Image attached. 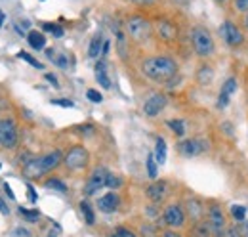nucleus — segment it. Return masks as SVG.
I'll return each instance as SVG.
<instances>
[{"label":"nucleus","mask_w":248,"mask_h":237,"mask_svg":"<svg viewBox=\"0 0 248 237\" xmlns=\"http://www.w3.org/2000/svg\"><path fill=\"white\" fill-rule=\"evenodd\" d=\"M141 71L145 77L153 79L156 83H164V81H170L178 73V65L172 58L153 56V58H147L141 63Z\"/></svg>","instance_id":"obj_1"},{"label":"nucleus","mask_w":248,"mask_h":237,"mask_svg":"<svg viewBox=\"0 0 248 237\" xmlns=\"http://www.w3.org/2000/svg\"><path fill=\"white\" fill-rule=\"evenodd\" d=\"M62 151H52V153H48V155H44V157H40V159H34L31 163H25V172L29 174V176H40V174H44V172H50V170H54L60 163H62Z\"/></svg>","instance_id":"obj_2"},{"label":"nucleus","mask_w":248,"mask_h":237,"mask_svg":"<svg viewBox=\"0 0 248 237\" xmlns=\"http://www.w3.org/2000/svg\"><path fill=\"white\" fill-rule=\"evenodd\" d=\"M191 42H193V48L195 52L201 56V58H208L214 54V40L210 36V33L202 27H195L191 31Z\"/></svg>","instance_id":"obj_3"},{"label":"nucleus","mask_w":248,"mask_h":237,"mask_svg":"<svg viewBox=\"0 0 248 237\" xmlns=\"http://www.w3.org/2000/svg\"><path fill=\"white\" fill-rule=\"evenodd\" d=\"M126 31L136 42H143L151 36V23L140 16H132L126 21Z\"/></svg>","instance_id":"obj_4"},{"label":"nucleus","mask_w":248,"mask_h":237,"mask_svg":"<svg viewBox=\"0 0 248 237\" xmlns=\"http://www.w3.org/2000/svg\"><path fill=\"white\" fill-rule=\"evenodd\" d=\"M17 144V128L12 118H0V146L2 148H16Z\"/></svg>","instance_id":"obj_5"},{"label":"nucleus","mask_w":248,"mask_h":237,"mask_svg":"<svg viewBox=\"0 0 248 237\" xmlns=\"http://www.w3.org/2000/svg\"><path fill=\"white\" fill-rule=\"evenodd\" d=\"M63 163H65L67 169H71V170H80V169H84L86 163H88V151L84 148H80V146H77V148H73L65 155Z\"/></svg>","instance_id":"obj_6"},{"label":"nucleus","mask_w":248,"mask_h":237,"mask_svg":"<svg viewBox=\"0 0 248 237\" xmlns=\"http://www.w3.org/2000/svg\"><path fill=\"white\" fill-rule=\"evenodd\" d=\"M219 34L223 36V40L229 46H239V44L245 42V34L239 31V27L233 21H223L221 27H219Z\"/></svg>","instance_id":"obj_7"},{"label":"nucleus","mask_w":248,"mask_h":237,"mask_svg":"<svg viewBox=\"0 0 248 237\" xmlns=\"http://www.w3.org/2000/svg\"><path fill=\"white\" fill-rule=\"evenodd\" d=\"M208 224H210V230H212V236L214 237H223L227 232H225V216H223V210L219 207L210 208L208 212Z\"/></svg>","instance_id":"obj_8"},{"label":"nucleus","mask_w":248,"mask_h":237,"mask_svg":"<svg viewBox=\"0 0 248 237\" xmlns=\"http://www.w3.org/2000/svg\"><path fill=\"white\" fill-rule=\"evenodd\" d=\"M107 176H109V172L105 169H95L92 172V176L88 178V184L84 187V193L86 195H95L103 186H107Z\"/></svg>","instance_id":"obj_9"},{"label":"nucleus","mask_w":248,"mask_h":237,"mask_svg":"<svg viewBox=\"0 0 248 237\" xmlns=\"http://www.w3.org/2000/svg\"><path fill=\"white\" fill-rule=\"evenodd\" d=\"M164 222H166V226H170V228H180V226H184V222H186V212H184V208L178 207V205H170V207L164 210Z\"/></svg>","instance_id":"obj_10"},{"label":"nucleus","mask_w":248,"mask_h":237,"mask_svg":"<svg viewBox=\"0 0 248 237\" xmlns=\"http://www.w3.org/2000/svg\"><path fill=\"white\" fill-rule=\"evenodd\" d=\"M166 107V98L162 94H153L145 103H143V111L147 117H156L162 109Z\"/></svg>","instance_id":"obj_11"},{"label":"nucleus","mask_w":248,"mask_h":237,"mask_svg":"<svg viewBox=\"0 0 248 237\" xmlns=\"http://www.w3.org/2000/svg\"><path fill=\"white\" fill-rule=\"evenodd\" d=\"M206 148H208V146H206L204 142H201V140H184V142L178 144V151H180L184 157H195V155L202 153Z\"/></svg>","instance_id":"obj_12"},{"label":"nucleus","mask_w":248,"mask_h":237,"mask_svg":"<svg viewBox=\"0 0 248 237\" xmlns=\"http://www.w3.org/2000/svg\"><path fill=\"white\" fill-rule=\"evenodd\" d=\"M119 207V195L117 193H107L103 197H99L97 201V208L103 210V212H113Z\"/></svg>","instance_id":"obj_13"},{"label":"nucleus","mask_w":248,"mask_h":237,"mask_svg":"<svg viewBox=\"0 0 248 237\" xmlns=\"http://www.w3.org/2000/svg\"><path fill=\"white\" fill-rule=\"evenodd\" d=\"M147 197L153 201V203H160L164 197H166V184L164 182H155L147 187Z\"/></svg>","instance_id":"obj_14"},{"label":"nucleus","mask_w":248,"mask_h":237,"mask_svg":"<svg viewBox=\"0 0 248 237\" xmlns=\"http://www.w3.org/2000/svg\"><path fill=\"white\" fill-rule=\"evenodd\" d=\"M156 29H158V34H160L164 40H168V42H172V40L176 38V34H178L176 25L170 23V21H158V23H156Z\"/></svg>","instance_id":"obj_15"},{"label":"nucleus","mask_w":248,"mask_h":237,"mask_svg":"<svg viewBox=\"0 0 248 237\" xmlns=\"http://www.w3.org/2000/svg\"><path fill=\"white\" fill-rule=\"evenodd\" d=\"M95 81H97L105 90L111 88V79H109V75H107V65H105V61H99V63L95 65Z\"/></svg>","instance_id":"obj_16"},{"label":"nucleus","mask_w":248,"mask_h":237,"mask_svg":"<svg viewBox=\"0 0 248 237\" xmlns=\"http://www.w3.org/2000/svg\"><path fill=\"white\" fill-rule=\"evenodd\" d=\"M103 44H105V40H103L101 33L93 34V38L90 40V48H88V58L95 59L97 56H101V52H103Z\"/></svg>","instance_id":"obj_17"},{"label":"nucleus","mask_w":248,"mask_h":237,"mask_svg":"<svg viewBox=\"0 0 248 237\" xmlns=\"http://www.w3.org/2000/svg\"><path fill=\"white\" fill-rule=\"evenodd\" d=\"M27 40H29L31 48H34V50H42V48L46 46V36H44L40 31H31V33L27 34Z\"/></svg>","instance_id":"obj_18"},{"label":"nucleus","mask_w":248,"mask_h":237,"mask_svg":"<svg viewBox=\"0 0 248 237\" xmlns=\"http://www.w3.org/2000/svg\"><path fill=\"white\" fill-rule=\"evenodd\" d=\"M212 236V230H210V224L208 222H197L193 232H191V237H210Z\"/></svg>","instance_id":"obj_19"},{"label":"nucleus","mask_w":248,"mask_h":237,"mask_svg":"<svg viewBox=\"0 0 248 237\" xmlns=\"http://www.w3.org/2000/svg\"><path fill=\"white\" fill-rule=\"evenodd\" d=\"M155 159L158 165H164V163H166V142H164L162 138H156Z\"/></svg>","instance_id":"obj_20"},{"label":"nucleus","mask_w":248,"mask_h":237,"mask_svg":"<svg viewBox=\"0 0 248 237\" xmlns=\"http://www.w3.org/2000/svg\"><path fill=\"white\" fill-rule=\"evenodd\" d=\"M187 208H189V216H191V218H195V220H199V218L202 216V212H204V208L201 207V203H199V201H195V199L187 201Z\"/></svg>","instance_id":"obj_21"},{"label":"nucleus","mask_w":248,"mask_h":237,"mask_svg":"<svg viewBox=\"0 0 248 237\" xmlns=\"http://www.w3.org/2000/svg\"><path fill=\"white\" fill-rule=\"evenodd\" d=\"M46 187H48V189H56V191H60V193H65V191H67V186L63 184L62 180H58V178L46 180Z\"/></svg>","instance_id":"obj_22"},{"label":"nucleus","mask_w":248,"mask_h":237,"mask_svg":"<svg viewBox=\"0 0 248 237\" xmlns=\"http://www.w3.org/2000/svg\"><path fill=\"white\" fill-rule=\"evenodd\" d=\"M80 210H82V214H84V220H86V224H88V226H92L93 220H95V218H93L92 207H90L86 201H82V203H80Z\"/></svg>","instance_id":"obj_23"},{"label":"nucleus","mask_w":248,"mask_h":237,"mask_svg":"<svg viewBox=\"0 0 248 237\" xmlns=\"http://www.w3.org/2000/svg\"><path fill=\"white\" fill-rule=\"evenodd\" d=\"M168 126L174 130L176 136H184V134H186V124H184V120H168Z\"/></svg>","instance_id":"obj_24"},{"label":"nucleus","mask_w":248,"mask_h":237,"mask_svg":"<svg viewBox=\"0 0 248 237\" xmlns=\"http://www.w3.org/2000/svg\"><path fill=\"white\" fill-rule=\"evenodd\" d=\"M117 46H119L121 58H126V36L123 31H117Z\"/></svg>","instance_id":"obj_25"},{"label":"nucleus","mask_w":248,"mask_h":237,"mask_svg":"<svg viewBox=\"0 0 248 237\" xmlns=\"http://www.w3.org/2000/svg\"><path fill=\"white\" fill-rule=\"evenodd\" d=\"M17 56H19V59H25L27 63H31L32 67H36V69H44V65H42V63H40L38 59H34V58H32L31 54H27V52H19Z\"/></svg>","instance_id":"obj_26"},{"label":"nucleus","mask_w":248,"mask_h":237,"mask_svg":"<svg viewBox=\"0 0 248 237\" xmlns=\"http://www.w3.org/2000/svg\"><path fill=\"white\" fill-rule=\"evenodd\" d=\"M147 172H149V178H156V159L155 155H149L147 157Z\"/></svg>","instance_id":"obj_27"},{"label":"nucleus","mask_w":248,"mask_h":237,"mask_svg":"<svg viewBox=\"0 0 248 237\" xmlns=\"http://www.w3.org/2000/svg\"><path fill=\"white\" fill-rule=\"evenodd\" d=\"M235 88H237V81H235V79H227L225 85H223V88H221V94L231 96V94L235 92Z\"/></svg>","instance_id":"obj_28"},{"label":"nucleus","mask_w":248,"mask_h":237,"mask_svg":"<svg viewBox=\"0 0 248 237\" xmlns=\"http://www.w3.org/2000/svg\"><path fill=\"white\" fill-rule=\"evenodd\" d=\"M231 214L235 216V220H245L247 208L243 207V205H233V207H231Z\"/></svg>","instance_id":"obj_29"},{"label":"nucleus","mask_w":248,"mask_h":237,"mask_svg":"<svg viewBox=\"0 0 248 237\" xmlns=\"http://www.w3.org/2000/svg\"><path fill=\"white\" fill-rule=\"evenodd\" d=\"M52 61H54L58 67H62V69H67V67H69V59H67L65 54H54Z\"/></svg>","instance_id":"obj_30"},{"label":"nucleus","mask_w":248,"mask_h":237,"mask_svg":"<svg viewBox=\"0 0 248 237\" xmlns=\"http://www.w3.org/2000/svg\"><path fill=\"white\" fill-rule=\"evenodd\" d=\"M29 29H31V23H29L27 19H25V21H17V23H16V31H17L19 34H29V33H31Z\"/></svg>","instance_id":"obj_31"},{"label":"nucleus","mask_w":248,"mask_h":237,"mask_svg":"<svg viewBox=\"0 0 248 237\" xmlns=\"http://www.w3.org/2000/svg\"><path fill=\"white\" fill-rule=\"evenodd\" d=\"M86 98H88L92 103H101V102H103V96H101L97 90H88V92H86Z\"/></svg>","instance_id":"obj_32"},{"label":"nucleus","mask_w":248,"mask_h":237,"mask_svg":"<svg viewBox=\"0 0 248 237\" xmlns=\"http://www.w3.org/2000/svg\"><path fill=\"white\" fill-rule=\"evenodd\" d=\"M201 71H202V73H201V83L212 81V69H210V67H202Z\"/></svg>","instance_id":"obj_33"},{"label":"nucleus","mask_w":248,"mask_h":237,"mask_svg":"<svg viewBox=\"0 0 248 237\" xmlns=\"http://www.w3.org/2000/svg\"><path fill=\"white\" fill-rule=\"evenodd\" d=\"M19 214H23V216H25V218H27V220H38V212H36V210H27V208H19Z\"/></svg>","instance_id":"obj_34"},{"label":"nucleus","mask_w":248,"mask_h":237,"mask_svg":"<svg viewBox=\"0 0 248 237\" xmlns=\"http://www.w3.org/2000/svg\"><path fill=\"white\" fill-rule=\"evenodd\" d=\"M235 8H237V12L248 14V0H235Z\"/></svg>","instance_id":"obj_35"},{"label":"nucleus","mask_w":248,"mask_h":237,"mask_svg":"<svg viewBox=\"0 0 248 237\" xmlns=\"http://www.w3.org/2000/svg\"><path fill=\"white\" fill-rule=\"evenodd\" d=\"M123 182H121V178H117V176H113V174H109L107 176V186L109 187H119Z\"/></svg>","instance_id":"obj_36"},{"label":"nucleus","mask_w":248,"mask_h":237,"mask_svg":"<svg viewBox=\"0 0 248 237\" xmlns=\"http://www.w3.org/2000/svg\"><path fill=\"white\" fill-rule=\"evenodd\" d=\"M54 105H60V107H75V103L71 100H52Z\"/></svg>","instance_id":"obj_37"},{"label":"nucleus","mask_w":248,"mask_h":237,"mask_svg":"<svg viewBox=\"0 0 248 237\" xmlns=\"http://www.w3.org/2000/svg\"><path fill=\"white\" fill-rule=\"evenodd\" d=\"M229 105V96H225V94H219V100H217V107L219 109H223V107H227Z\"/></svg>","instance_id":"obj_38"},{"label":"nucleus","mask_w":248,"mask_h":237,"mask_svg":"<svg viewBox=\"0 0 248 237\" xmlns=\"http://www.w3.org/2000/svg\"><path fill=\"white\" fill-rule=\"evenodd\" d=\"M115 234H117L119 237H138L134 232H130V230H126V228H119Z\"/></svg>","instance_id":"obj_39"},{"label":"nucleus","mask_w":248,"mask_h":237,"mask_svg":"<svg viewBox=\"0 0 248 237\" xmlns=\"http://www.w3.org/2000/svg\"><path fill=\"white\" fill-rule=\"evenodd\" d=\"M225 237H243V236H241V230L239 228H229Z\"/></svg>","instance_id":"obj_40"},{"label":"nucleus","mask_w":248,"mask_h":237,"mask_svg":"<svg viewBox=\"0 0 248 237\" xmlns=\"http://www.w3.org/2000/svg\"><path fill=\"white\" fill-rule=\"evenodd\" d=\"M27 191H29V201L36 203V193H34V187H32L31 184H27Z\"/></svg>","instance_id":"obj_41"},{"label":"nucleus","mask_w":248,"mask_h":237,"mask_svg":"<svg viewBox=\"0 0 248 237\" xmlns=\"http://www.w3.org/2000/svg\"><path fill=\"white\" fill-rule=\"evenodd\" d=\"M221 128L225 130V134H227V136H233V126H231L229 122H223V124H221Z\"/></svg>","instance_id":"obj_42"},{"label":"nucleus","mask_w":248,"mask_h":237,"mask_svg":"<svg viewBox=\"0 0 248 237\" xmlns=\"http://www.w3.org/2000/svg\"><path fill=\"white\" fill-rule=\"evenodd\" d=\"M239 230H241V236H243V237H248V222H243Z\"/></svg>","instance_id":"obj_43"},{"label":"nucleus","mask_w":248,"mask_h":237,"mask_svg":"<svg viewBox=\"0 0 248 237\" xmlns=\"http://www.w3.org/2000/svg\"><path fill=\"white\" fill-rule=\"evenodd\" d=\"M4 191L8 193V197H10V199H16V195L12 193V187H10V184H6V182H4Z\"/></svg>","instance_id":"obj_44"},{"label":"nucleus","mask_w":248,"mask_h":237,"mask_svg":"<svg viewBox=\"0 0 248 237\" xmlns=\"http://www.w3.org/2000/svg\"><path fill=\"white\" fill-rule=\"evenodd\" d=\"M46 79H48V81H50V83H52V85H54V86H56V88H58V86H60V83H58V79H56V77H54V75H50V73H48V75H46Z\"/></svg>","instance_id":"obj_45"},{"label":"nucleus","mask_w":248,"mask_h":237,"mask_svg":"<svg viewBox=\"0 0 248 237\" xmlns=\"http://www.w3.org/2000/svg\"><path fill=\"white\" fill-rule=\"evenodd\" d=\"M0 212H2V214H8V212H10V210H8V205H6L2 199H0Z\"/></svg>","instance_id":"obj_46"},{"label":"nucleus","mask_w":248,"mask_h":237,"mask_svg":"<svg viewBox=\"0 0 248 237\" xmlns=\"http://www.w3.org/2000/svg\"><path fill=\"white\" fill-rule=\"evenodd\" d=\"M42 29H44V31H52V33H54L56 25H54V23H42Z\"/></svg>","instance_id":"obj_47"},{"label":"nucleus","mask_w":248,"mask_h":237,"mask_svg":"<svg viewBox=\"0 0 248 237\" xmlns=\"http://www.w3.org/2000/svg\"><path fill=\"white\" fill-rule=\"evenodd\" d=\"M132 2H136V4H153L155 0H132Z\"/></svg>","instance_id":"obj_48"},{"label":"nucleus","mask_w":248,"mask_h":237,"mask_svg":"<svg viewBox=\"0 0 248 237\" xmlns=\"http://www.w3.org/2000/svg\"><path fill=\"white\" fill-rule=\"evenodd\" d=\"M54 34H56V36H62L63 29H62V27H56V29H54Z\"/></svg>","instance_id":"obj_49"},{"label":"nucleus","mask_w":248,"mask_h":237,"mask_svg":"<svg viewBox=\"0 0 248 237\" xmlns=\"http://www.w3.org/2000/svg\"><path fill=\"white\" fill-rule=\"evenodd\" d=\"M164 237H180V236H178V234H174V232H166Z\"/></svg>","instance_id":"obj_50"},{"label":"nucleus","mask_w":248,"mask_h":237,"mask_svg":"<svg viewBox=\"0 0 248 237\" xmlns=\"http://www.w3.org/2000/svg\"><path fill=\"white\" fill-rule=\"evenodd\" d=\"M2 23H4V12L0 10V27H2Z\"/></svg>","instance_id":"obj_51"},{"label":"nucleus","mask_w":248,"mask_h":237,"mask_svg":"<svg viewBox=\"0 0 248 237\" xmlns=\"http://www.w3.org/2000/svg\"><path fill=\"white\" fill-rule=\"evenodd\" d=\"M245 23H247V29H248V14H247V19H245Z\"/></svg>","instance_id":"obj_52"},{"label":"nucleus","mask_w":248,"mask_h":237,"mask_svg":"<svg viewBox=\"0 0 248 237\" xmlns=\"http://www.w3.org/2000/svg\"><path fill=\"white\" fill-rule=\"evenodd\" d=\"M219 2H225V0H219Z\"/></svg>","instance_id":"obj_53"}]
</instances>
